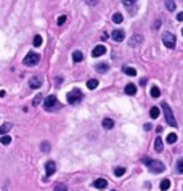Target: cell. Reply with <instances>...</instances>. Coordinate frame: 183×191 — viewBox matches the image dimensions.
Segmentation results:
<instances>
[{"instance_id": "obj_36", "label": "cell", "mask_w": 183, "mask_h": 191, "mask_svg": "<svg viewBox=\"0 0 183 191\" xmlns=\"http://www.w3.org/2000/svg\"><path fill=\"white\" fill-rule=\"evenodd\" d=\"M85 2H87V3H89V5H90V7H93V5H97V3H98V2H100V0H85Z\"/></svg>"}, {"instance_id": "obj_22", "label": "cell", "mask_w": 183, "mask_h": 191, "mask_svg": "<svg viewBox=\"0 0 183 191\" xmlns=\"http://www.w3.org/2000/svg\"><path fill=\"white\" fill-rule=\"evenodd\" d=\"M151 97H153V98H159V97H161V90H159V87H153V89H151Z\"/></svg>"}, {"instance_id": "obj_28", "label": "cell", "mask_w": 183, "mask_h": 191, "mask_svg": "<svg viewBox=\"0 0 183 191\" xmlns=\"http://www.w3.org/2000/svg\"><path fill=\"white\" fill-rule=\"evenodd\" d=\"M42 35H35L34 37V47H40L42 45Z\"/></svg>"}, {"instance_id": "obj_3", "label": "cell", "mask_w": 183, "mask_h": 191, "mask_svg": "<svg viewBox=\"0 0 183 191\" xmlns=\"http://www.w3.org/2000/svg\"><path fill=\"white\" fill-rule=\"evenodd\" d=\"M82 98H83V95L79 89H74L67 93V103H69V105H77V103L82 101Z\"/></svg>"}, {"instance_id": "obj_16", "label": "cell", "mask_w": 183, "mask_h": 191, "mask_svg": "<svg viewBox=\"0 0 183 191\" xmlns=\"http://www.w3.org/2000/svg\"><path fill=\"white\" fill-rule=\"evenodd\" d=\"M159 188H161V191H167L170 188V180L169 178H164L161 183H159Z\"/></svg>"}, {"instance_id": "obj_31", "label": "cell", "mask_w": 183, "mask_h": 191, "mask_svg": "<svg viewBox=\"0 0 183 191\" xmlns=\"http://www.w3.org/2000/svg\"><path fill=\"white\" fill-rule=\"evenodd\" d=\"M42 95H37V97H34V101H32V106H39L42 103Z\"/></svg>"}, {"instance_id": "obj_20", "label": "cell", "mask_w": 183, "mask_h": 191, "mask_svg": "<svg viewBox=\"0 0 183 191\" xmlns=\"http://www.w3.org/2000/svg\"><path fill=\"white\" fill-rule=\"evenodd\" d=\"M87 87H89L90 90H95L98 87V80H97V79H90V80L87 82Z\"/></svg>"}, {"instance_id": "obj_2", "label": "cell", "mask_w": 183, "mask_h": 191, "mask_svg": "<svg viewBox=\"0 0 183 191\" xmlns=\"http://www.w3.org/2000/svg\"><path fill=\"white\" fill-rule=\"evenodd\" d=\"M161 108H162V111H164V116H165L167 125L177 127V121H175V117H173V113H172V109H170V106L167 105L165 101H162V103H161Z\"/></svg>"}, {"instance_id": "obj_9", "label": "cell", "mask_w": 183, "mask_h": 191, "mask_svg": "<svg viewBox=\"0 0 183 191\" xmlns=\"http://www.w3.org/2000/svg\"><path fill=\"white\" fill-rule=\"evenodd\" d=\"M141 42H143V37H141L140 34H135L133 37L129 40V45H130V47H133V48H135V47H140V45H141Z\"/></svg>"}, {"instance_id": "obj_23", "label": "cell", "mask_w": 183, "mask_h": 191, "mask_svg": "<svg viewBox=\"0 0 183 191\" xmlns=\"http://www.w3.org/2000/svg\"><path fill=\"white\" fill-rule=\"evenodd\" d=\"M124 173H125V167H116L114 169V175L116 177H122Z\"/></svg>"}, {"instance_id": "obj_15", "label": "cell", "mask_w": 183, "mask_h": 191, "mask_svg": "<svg viewBox=\"0 0 183 191\" xmlns=\"http://www.w3.org/2000/svg\"><path fill=\"white\" fill-rule=\"evenodd\" d=\"M95 69H97L98 72H103V74H105V72H108L109 66L106 64V63H98V64H97V67H95Z\"/></svg>"}, {"instance_id": "obj_27", "label": "cell", "mask_w": 183, "mask_h": 191, "mask_svg": "<svg viewBox=\"0 0 183 191\" xmlns=\"http://www.w3.org/2000/svg\"><path fill=\"white\" fill-rule=\"evenodd\" d=\"M165 7H167L169 11H173L175 10V2L173 0H165Z\"/></svg>"}, {"instance_id": "obj_29", "label": "cell", "mask_w": 183, "mask_h": 191, "mask_svg": "<svg viewBox=\"0 0 183 191\" xmlns=\"http://www.w3.org/2000/svg\"><path fill=\"white\" fill-rule=\"evenodd\" d=\"M138 0H122V3H124V5L127 7V8H130V7H133L135 3H137Z\"/></svg>"}, {"instance_id": "obj_17", "label": "cell", "mask_w": 183, "mask_h": 191, "mask_svg": "<svg viewBox=\"0 0 183 191\" xmlns=\"http://www.w3.org/2000/svg\"><path fill=\"white\" fill-rule=\"evenodd\" d=\"M103 127H105L106 130H111L114 127V121H113V119H108V117L103 119Z\"/></svg>"}, {"instance_id": "obj_34", "label": "cell", "mask_w": 183, "mask_h": 191, "mask_svg": "<svg viewBox=\"0 0 183 191\" xmlns=\"http://www.w3.org/2000/svg\"><path fill=\"white\" fill-rule=\"evenodd\" d=\"M64 23H66V16H64V15H63V16H59V18L56 19V24H58V26H63Z\"/></svg>"}, {"instance_id": "obj_40", "label": "cell", "mask_w": 183, "mask_h": 191, "mask_svg": "<svg viewBox=\"0 0 183 191\" xmlns=\"http://www.w3.org/2000/svg\"><path fill=\"white\" fill-rule=\"evenodd\" d=\"M113 191H114V190H113Z\"/></svg>"}, {"instance_id": "obj_33", "label": "cell", "mask_w": 183, "mask_h": 191, "mask_svg": "<svg viewBox=\"0 0 183 191\" xmlns=\"http://www.w3.org/2000/svg\"><path fill=\"white\" fill-rule=\"evenodd\" d=\"M40 148H42V151H45V153H47V151H50V143L48 141H43L42 145H40Z\"/></svg>"}, {"instance_id": "obj_13", "label": "cell", "mask_w": 183, "mask_h": 191, "mask_svg": "<svg viewBox=\"0 0 183 191\" xmlns=\"http://www.w3.org/2000/svg\"><path fill=\"white\" fill-rule=\"evenodd\" d=\"M162 148H164V145H162V140H161V137H157L156 140H154V151H156V153H161Z\"/></svg>"}, {"instance_id": "obj_14", "label": "cell", "mask_w": 183, "mask_h": 191, "mask_svg": "<svg viewBox=\"0 0 183 191\" xmlns=\"http://www.w3.org/2000/svg\"><path fill=\"white\" fill-rule=\"evenodd\" d=\"M125 93L127 95H135L137 93V87H135V83H127L125 85Z\"/></svg>"}, {"instance_id": "obj_11", "label": "cell", "mask_w": 183, "mask_h": 191, "mask_svg": "<svg viewBox=\"0 0 183 191\" xmlns=\"http://www.w3.org/2000/svg\"><path fill=\"white\" fill-rule=\"evenodd\" d=\"M93 186L98 188V190H105V188H108V181H106L105 178H97L95 183H93Z\"/></svg>"}, {"instance_id": "obj_37", "label": "cell", "mask_w": 183, "mask_h": 191, "mask_svg": "<svg viewBox=\"0 0 183 191\" xmlns=\"http://www.w3.org/2000/svg\"><path fill=\"white\" fill-rule=\"evenodd\" d=\"M177 21H183V11H180V13L177 15Z\"/></svg>"}, {"instance_id": "obj_18", "label": "cell", "mask_w": 183, "mask_h": 191, "mask_svg": "<svg viewBox=\"0 0 183 191\" xmlns=\"http://www.w3.org/2000/svg\"><path fill=\"white\" fill-rule=\"evenodd\" d=\"M72 59H74V63H81L83 59V53H82V51H79V50H75L72 53Z\"/></svg>"}, {"instance_id": "obj_24", "label": "cell", "mask_w": 183, "mask_h": 191, "mask_svg": "<svg viewBox=\"0 0 183 191\" xmlns=\"http://www.w3.org/2000/svg\"><path fill=\"white\" fill-rule=\"evenodd\" d=\"M177 135H175V133H169V135H167V143H169V145H173V143L175 141H177Z\"/></svg>"}, {"instance_id": "obj_6", "label": "cell", "mask_w": 183, "mask_h": 191, "mask_svg": "<svg viewBox=\"0 0 183 191\" xmlns=\"http://www.w3.org/2000/svg\"><path fill=\"white\" fill-rule=\"evenodd\" d=\"M56 105H58V100H56V97H53V95L47 97V98H45V101H43V106H45V109H47V111H51V109H53Z\"/></svg>"}, {"instance_id": "obj_8", "label": "cell", "mask_w": 183, "mask_h": 191, "mask_svg": "<svg viewBox=\"0 0 183 191\" xmlns=\"http://www.w3.org/2000/svg\"><path fill=\"white\" fill-rule=\"evenodd\" d=\"M40 85H42V77H39V75H32V77L29 79V87H31V89H39Z\"/></svg>"}, {"instance_id": "obj_30", "label": "cell", "mask_w": 183, "mask_h": 191, "mask_svg": "<svg viewBox=\"0 0 183 191\" xmlns=\"http://www.w3.org/2000/svg\"><path fill=\"white\" fill-rule=\"evenodd\" d=\"M124 72H125L127 75H135V74H137V71H135L133 67H127V66H125V67H124Z\"/></svg>"}, {"instance_id": "obj_7", "label": "cell", "mask_w": 183, "mask_h": 191, "mask_svg": "<svg viewBox=\"0 0 183 191\" xmlns=\"http://www.w3.org/2000/svg\"><path fill=\"white\" fill-rule=\"evenodd\" d=\"M111 37H113V40H116V42H122L124 37H125V32L122 29H116V31L111 32Z\"/></svg>"}, {"instance_id": "obj_1", "label": "cell", "mask_w": 183, "mask_h": 191, "mask_svg": "<svg viewBox=\"0 0 183 191\" xmlns=\"http://www.w3.org/2000/svg\"><path fill=\"white\" fill-rule=\"evenodd\" d=\"M143 164H145V165L151 170V172H154V173H161L162 170L165 169L164 164H162L161 161H156V159H149V157H143Z\"/></svg>"}, {"instance_id": "obj_32", "label": "cell", "mask_w": 183, "mask_h": 191, "mask_svg": "<svg viewBox=\"0 0 183 191\" xmlns=\"http://www.w3.org/2000/svg\"><path fill=\"white\" fill-rule=\"evenodd\" d=\"M55 191H67V188H66V185L59 183V185H55Z\"/></svg>"}, {"instance_id": "obj_10", "label": "cell", "mask_w": 183, "mask_h": 191, "mask_svg": "<svg viewBox=\"0 0 183 191\" xmlns=\"http://www.w3.org/2000/svg\"><path fill=\"white\" fill-rule=\"evenodd\" d=\"M55 170H56V164H55L53 161H47L45 162V173L50 177V175L55 173Z\"/></svg>"}, {"instance_id": "obj_35", "label": "cell", "mask_w": 183, "mask_h": 191, "mask_svg": "<svg viewBox=\"0 0 183 191\" xmlns=\"http://www.w3.org/2000/svg\"><path fill=\"white\" fill-rule=\"evenodd\" d=\"M177 170L180 173H183V159H180V161L177 162Z\"/></svg>"}, {"instance_id": "obj_38", "label": "cell", "mask_w": 183, "mask_h": 191, "mask_svg": "<svg viewBox=\"0 0 183 191\" xmlns=\"http://www.w3.org/2000/svg\"><path fill=\"white\" fill-rule=\"evenodd\" d=\"M151 129H153V125H151V124H145V130H151Z\"/></svg>"}, {"instance_id": "obj_25", "label": "cell", "mask_w": 183, "mask_h": 191, "mask_svg": "<svg viewBox=\"0 0 183 191\" xmlns=\"http://www.w3.org/2000/svg\"><path fill=\"white\" fill-rule=\"evenodd\" d=\"M0 143H2V145H10L11 143V137H8V135H3V137H0Z\"/></svg>"}, {"instance_id": "obj_12", "label": "cell", "mask_w": 183, "mask_h": 191, "mask_svg": "<svg viewBox=\"0 0 183 191\" xmlns=\"http://www.w3.org/2000/svg\"><path fill=\"white\" fill-rule=\"evenodd\" d=\"M105 53H106V47H103V45L95 47V48H93V51H91V55H93L95 58H97V56H103Z\"/></svg>"}, {"instance_id": "obj_4", "label": "cell", "mask_w": 183, "mask_h": 191, "mask_svg": "<svg viewBox=\"0 0 183 191\" xmlns=\"http://www.w3.org/2000/svg\"><path fill=\"white\" fill-rule=\"evenodd\" d=\"M162 42H164V45L167 48H173L177 40H175V35L172 32H164L162 34Z\"/></svg>"}, {"instance_id": "obj_5", "label": "cell", "mask_w": 183, "mask_h": 191, "mask_svg": "<svg viewBox=\"0 0 183 191\" xmlns=\"http://www.w3.org/2000/svg\"><path fill=\"white\" fill-rule=\"evenodd\" d=\"M39 59H40V56H39L37 53H34V51H29V53L26 55L24 58V64L26 66H35L39 63Z\"/></svg>"}, {"instance_id": "obj_26", "label": "cell", "mask_w": 183, "mask_h": 191, "mask_svg": "<svg viewBox=\"0 0 183 191\" xmlns=\"http://www.w3.org/2000/svg\"><path fill=\"white\" fill-rule=\"evenodd\" d=\"M10 129H11V124H8V122H7V124H3L2 127H0V135H5Z\"/></svg>"}, {"instance_id": "obj_21", "label": "cell", "mask_w": 183, "mask_h": 191, "mask_svg": "<svg viewBox=\"0 0 183 191\" xmlns=\"http://www.w3.org/2000/svg\"><path fill=\"white\" fill-rule=\"evenodd\" d=\"M149 116H151V119H157V117H159V108L153 106V108H151V111H149Z\"/></svg>"}, {"instance_id": "obj_19", "label": "cell", "mask_w": 183, "mask_h": 191, "mask_svg": "<svg viewBox=\"0 0 183 191\" xmlns=\"http://www.w3.org/2000/svg\"><path fill=\"white\" fill-rule=\"evenodd\" d=\"M113 21L116 23V24H121V23L124 21V16H122V13H114V15H113Z\"/></svg>"}, {"instance_id": "obj_39", "label": "cell", "mask_w": 183, "mask_h": 191, "mask_svg": "<svg viewBox=\"0 0 183 191\" xmlns=\"http://www.w3.org/2000/svg\"><path fill=\"white\" fill-rule=\"evenodd\" d=\"M182 34H183V31H182Z\"/></svg>"}]
</instances>
